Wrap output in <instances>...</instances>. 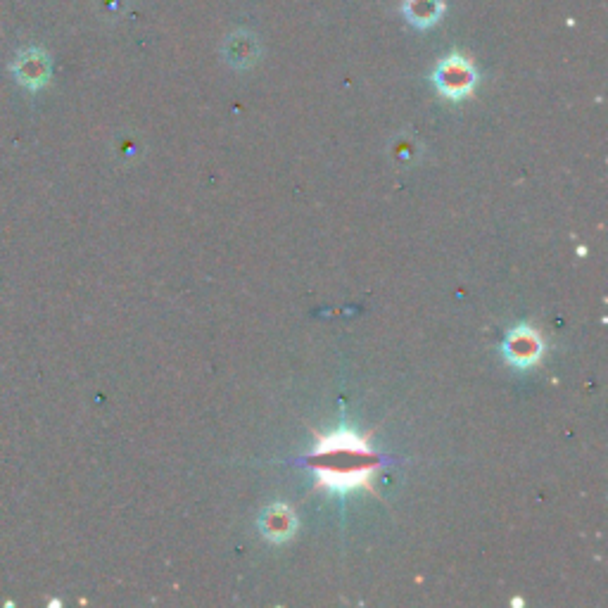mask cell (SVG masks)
Masks as SVG:
<instances>
[{
  "instance_id": "cell-1",
  "label": "cell",
  "mask_w": 608,
  "mask_h": 608,
  "mask_svg": "<svg viewBox=\"0 0 608 608\" xmlns=\"http://www.w3.org/2000/svg\"><path fill=\"white\" fill-rule=\"evenodd\" d=\"M378 468V461L366 447V440L350 430L321 437L314 452V473L319 485L335 494H347L357 487H369L371 473Z\"/></svg>"
},
{
  "instance_id": "cell-2",
  "label": "cell",
  "mask_w": 608,
  "mask_h": 608,
  "mask_svg": "<svg viewBox=\"0 0 608 608\" xmlns=\"http://www.w3.org/2000/svg\"><path fill=\"white\" fill-rule=\"evenodd\" d=\"M475 81H478V74H475L471 62L461 55H449L447 60L440 62L435 72V84L440 88V93H445L452 100L466 98L475 88Z\"/></svg>"
},
{
  "instance_id": "cell-3",
  "label": "cell",
  "mask_w": 608,
  "mask_h": 608,
  "mask_svg": "<svg viewBox=\"0 0 608 608\" xmlns=\"http://www.w3.org/2000/svg\"><path fill=\"white\" fill-rule=\"evenodd\" d=\"M502 350H504V357L509 359V364L525 369V366L537 364V359L542 357L544 342L535 328L516 326L509 335H506Z\"/></svg>"
},
{
  "instance_id": "cell-4",
  "label": "cell",
  "mask_w": 608,
  "mask_h": 608,
  "mask_svg": "<svg viewBox=\"0 0 608 608\" xmlns=\"http://www.w3.org/2000/svg\"><path fill=\"white\" fill-rule=\"evenodd\" d=\"M259 525H262L266 540L285 542L293 537V532L297 528V518L290 506L274 504L262 513V521H259Z\"/></svg>"
},
{
  "instance_id": "cell-5",
  "label": "cell",
  "mask_w": 608,
  "mask_h": 608,
  "mask_svg": "<svg viewBox=\"0 0 608 608\" xmlns=\"http://www.w3.org/2000/svg\"><path fill=\"white\" fill-rule=\"evenodd\" d=\"M404 15L414 27H430L442 15V0H407Z\"/></svg>"
},
{
  "instance_id": "cell-6",
  "label": "cell",
  "mask_w": 608,
  "mask_h": 608,
  "mask_svg": "<svg viewBox=\"0 0 608 608\" xmlns=\"http://www.w3.org/2000/svg\"><path fill=\"white\" fill-rule=\"evenodd\" d=\"M17 74H19V79L24 81V84H29V86H41L43 81H46V76H48V65H46V60H43L41 55L38 53H29V55H24L22 60L17 62Z\"/></svg>"
},
{
  "instance_id": "cell-7",
  "label": "cell",
  "mask_w": 608,
  "mask_h": 608,
  "mask_svg": "<svg viewBox=\"0 0 608 608\" xmlns=\"http://www.w3.org/2000/svg\"><path fill=\"white\" fill-rule=\"evenodd\" d=\"M255 55H257V46L252 43L250 34L231 36V41H228V48H226L228 62H233L236 67H247V65H252Z\"/></svg>"
}]
</instances>
